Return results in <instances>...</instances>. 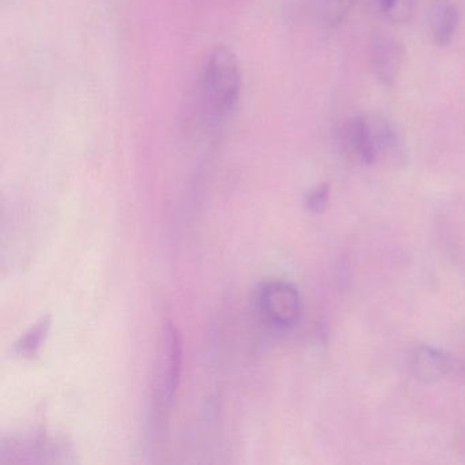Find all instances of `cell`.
<instances>
[{"instance_id": "obj_3", "label": "cell", "mask_w": 465, "mask_h": 465, "mask_svg": "<svg viewBox=\"0 0 465 465\" xmlns=\"http://www.w3.org/2000/svg\"><path fill=\"white\" fill-rule=\"evenodd\" d=\"M402 61H404V47L394 37L378 35L370 43V70L381 85L391 88L396 84Z\"/></svg>"}, {"instance_id": "obj_6", "label": "cell", "mask_w": 465, "mask_h": 465, "mask_svg": "<svg viewBox=\"0 0 465 465\" xmlns=\"http://www.w3.org/2000/svg\"><path fill=\"white\" fill-rule=\"evenodd\" d=\"M344 143L348 152L366 165L374 164L378 160L370 121L364 116H352L345 122Z\"/></svg>"}, {"instance_id": "obj_5", "label": "cell", "mask_w": 465, "mask_h": 465, "mask_svg": "<svg viewBox=\"0 0 465 465\" xmlns=\"http://www.w3.org/2000/svg\"><path fill=\"white\" fill-rule=\"evenodd\" d=\"M412 372L416 380L423 383H435L443 380L451 369L448 353L432 345H419L413 351Z\"/></svg>"}, {"instance_id": "obj_9", "label": "cell", "mask_w": 465, "mask_h": 465, "mask_svg": "<svg viewBox=\"0 0 465 465\" xmlns=\"http://www.w3.org/2000/svg\"><path fill=\"white\" fill-rule=\"evenodd\" d=\"M51 328V315H43L15 341L13 352L21 358H32L39 352L43 342L47 339Z\"/></svg>"}, {"instance_id": "obj_7", "label": "cell", "mask_w": 465, "mask_h": 465, "mask_svg": "<svg viewBox=\"0 0 465 465\" xmlns=\"http://www.w3.org/2000/svg\"><path fill=\"white\" fill-rule=\"evenodd\" d=\"M370 126H371L378 157H385V159L397 162L400 157L404 156V137L394 122L386 116H374L370 121Z\"/></svg>"}, {"instance_id": "obj_1", "label": "cell", "mask_w": 465, "mask_h": 465, "mask_svg": "<svg viewBox=\"0 0 465 465\" xmlns=\"http://www.w3.org/2000/svg\"><path fill=\"white\" fill-rule=\"evenodd\" d=\"M243 73L238 55L225 45H216L201 64L194 85V108L208 129L224 126L241 104Z\"/></svg>"}, {"instance_id": "obj_4", "label": "cell", "mask_w": 465, "mask_h": 465, "mask_svg": "<svg viewBox=\"0 0 465 465\" xmlns=\"http://www.w3.org/2000/svg\"><path fill=\"white\" fill-rule=\"evenodd\" d=\"M165 372L163 377L162 400L163 407L170 408L175 400L182 375V340L178 329L168 322L164 329Z\"/></svg>"}, {"instance_id": "obj_12", "label": "cell", "mask_w": 465, "mask_h": 465, "mask_svg": "<svg viewBox=\"0 0 465 465\" xmlns=\"http://www.w3.org/2000/svg\"><path fill=\"white\" fill-rule=\"evenodd\" d=\"M329 201H331V187L329 184L322 183L314 187L304 200V206L310 213H323L328 208Z\"/></svg>"}, {"instance_id": "obj_8", "label": "cell", "mask_w": 465, "mask_h": 465, "mask_svg": "<svg viewBox=\"0 0 465 465\" xmlns=\"http://www.w3.org/2000/svg\"><path fill=\"white\" fill-rule=\"evenodd\" d=\"M460 10L454 5L435 7L431 17V36L435 45H448L460 28Z\"/></svg>"}, {"instance_id": "obj_10", "label": "cell", "mask_w": 465, "mask_h": 465, "mask_svg": "<svg viewBox=\"0 0 465 465\" xmlns=\"http://www.w3.org/2000/svg\"><path fill=\"white\" fill-rule=\"evenodd\" d=\"M378 15L391 24H405L412 20L416 0H375Z\"/></svg>"}, {"instance_id": "obj_11", "label": "cell", "mask_w": 465, "mask_h": 465, "mask_svg": "<svg viewBox=\"0 0 465 465\" xmlns=\"http://www.w3.org/2000/svg\"><path fill=\"white\" fill-rule=\"evenodd\" d=\"M358 0H321V20L328 28H336L344 23Z\"/></svg>"}, {"instance_id": "obj_2", "label": "cell", "mask_w": 465, "mask_h": 465, "mask_svg": "<svg viewBox=\"0 0 465 465\" xmlns=\"http://www.w3.org/2000/svg\"><path fill=\"white\" fill-rule=\"evenodd\" d=\"M258 312L272 328L290 329L302 314V299L292 284L282 280L265 282L258 291Z\"/></svg>"}]
</instances>
